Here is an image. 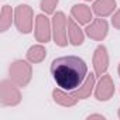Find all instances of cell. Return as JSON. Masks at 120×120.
<instances>
[{
	"label": "cell",
	"instance_id": "20",
	"mask_svg": "<svg viewBox=\"0 0 120 120\" xmlns=\"http://www.w3.org/2000/svg\"><path fill=\"white\" fill-rule=\"evenodd\" d=\"M117 72H119V76H120V64H119V67H117Z\"/></svg>",
	"mask_w": 120,
	"mask_h": 120
},
{
	"label": "cell",
	"instance_id": "1",
	"mask_svg": "<svg viewBox=\"0 0 120 120\" xmlns=\"http://www.w3.org/2000/svg\"><path fill=\"white\" fill-rule=\"evenodd\" d=\"M51 75L58 88L67 92L78 89L88 76V65L81 56L64 55L51 62Z\"/></svg>",
	"mask_w": 120,
	"mask_h": 120
},
{
	"label": "cell",
	"instance_id": "18",
	"mask_svg": "<svg viewBox=\"0 0 120 120\" xmlns=\"http://www.w3.org/2000/svg\"><path fill=\"white\" fill-rule=\"evenodd\" d=\"M112 26L117 30H120V10H117L113 16H112Z\"/></svg>",
	"mask_w": 120,
	"mask_h": 120
},
{
	"label": "cell",
	"instance_id": "3",
	"mask_svg": "<svg viewBox=\"0 0 120 120\" xmlns=\"http://www.w3.org/2000/svg\"><path fill=\"white\" fill-rule=\"evenodd\" d=\"M52 24V38L58 47H67L69 44L68 40V19L64 11H56L51 20Z\"/></svg>",
	"mask_w": 120,
	"mask_h": 120
},
{
	"label": "cell",
	"instance_id": "21",
	"mask_svg": "<svg viewBox=\"0 0 120 120\" xmlns=\"http://www.w3.org/2000/svg\"><path fill=\"white\" fill-rule=\"evenodd\" d=\"M117 116H119V119H120V107H119V112H117Z\"/></svg>",
	"mask_w": 120,
	"mask_h": 120
},
{
	"label": "cell",
	"instance_id": "15",
	"mask_svg": "<svg viewBox=\"0 0 120 120\" xmlns=\"http://www.w3.org/2000/svg\"><path fill=\"white\" fill-rule=\"evenodd\" d=\"M13 21H14V10L9 4H4L2 7V13H0V31L6 33L11 27Z\"/></svg>",
	"mask_w": 120,
	"mask_h": 120
},
{
	"label": "cell",
	"instance_id": "13",
	"mask_svg": "<svg viewBox=\"0 0 120 120\" xmlns=\"http://www.w3.org/2000/svg\"><path fill=\"white\" fill-rule=\"evenodd\" d=\"M92 10L98 17L112 16L116 10V0H95L92 4Z\"/></svg>",
	"mask_w": 120,
	"mask_h": 120
},
{
	"label": "cell",
	"instance_id": "10",
	"mask_svg": "<svg viewBox=\"0 0 120 120\" xmlns=\"http://www.w3.org/2000/svg\"><path fill=\"white\" fill-rule=\"evenodd\" d=\"M71 17L81 26H88L93 19V10L86 4H74L71 9Z\"/></svg>",
	"mask_w": 120,
	"mask_h": 120
},
{
	"label": "cell",
	"instance_id": "7",
	"mask_svg": "<svg viewBox=\"0 0 120 120\" xmlns=\"http://www.w3.org/2000/svg\"><path fill=\"white\" fill-rule=\"evenodd\" d=\"M95 98L99 102H107L114 95V82L109 74H103L95 86Z\"/></svg>",
	"mask_w": 120,
	"mask_h": 120
},
{
	"label": "cell",
	"instance_id": "6",
	"mask_svg": "<svg viewBox=\"0 0 120 120\" xmlns=\"http://www.w3.org/2000/svg\"><path fill=\"white\" fill-rule=\"evenodd\" d=\"M35 40L41 44H47L51 41L52 37V24L47 14H38L35 16V30H34Z\"/></svg>",
	"mask_w": 120,
	"mask_h": 120
},
{
	"label": "cell",
	"instance_id": "9",
	"mask_svg": "<svg viewBox=\"0 0 120 120\" xmlns=\"http://www.w3.org/2000/svg\"><path fill=\"white\" fill-rule=\"evenodd\" d=\"M93 68H95V74L96 76H102L103 74H106L107 68H109V54H107V48L105 45H98L95 52H93Z\"/></svg>",
	"mask_w": 120,
	"mask_h": 120
},
{
	"label": "cell",
	"instance_id": "12",
	"mask_svg": "<svg viewBox=\"0 0 120 120\" xmlns=\"http://www.w3.org/2000/svg\"><path fill=\"white\" fill-rule=\"evenodd\" d=\"M68 40L74 47H79L85 41V31L81 28V24H78L72 17L68 19Z\"/></svg>",
	"mask_w": 120,
	"mask_h": 120
},
{
	"label": "cell",
	"instance_id": "2",
	"mask_svg": "<svg viewBox=\"0 0 120 120\" xmlns=\"http://www.w3.org/2000/svg\"><path fill=\"white\" fill-rule=\"evenodd\" d=\"M30 61H23V59H17V61L11 62V65L9 67V75L10 79L19 85L20 88H24L30 83L31 76H33V68L31 64H28Z\"/></svg>",
	"mask_w": 120,
	"mask_h": 120
},
{
	"label": "cell",
	"instance_id": "5",
	"mask_svg": "<svg viewBox=\"0 0 120 120\" xmlns=\"http://www.w3.org/2000/svg\"><path fill=\"white\" fill-rule=\"evenodd\" d=\"M20 86L11 79H3L0 82V103L2 106H17L21 102Z\"/></svg>",
	"mask_w": 120,
	"mask_h": 120
},
{
	"label": "cell",
	"instance_id": "19",
	"mask_svg": "<svg viewBox=\"0 0 120 120\" xmlns=\"http://www.w3.org/2000/svg\"><path fill=\"white\" fill-rule=\"evenodd\" d=\"M88 120H93V119H99V120H105L106 117L103 116V114H99V113H95V114H89L88 117H86Z\"/></svg>",
	"mask_w": 120,
	"mask_h": 120
},
{
	"label": "cell",
	"instance_id": "22",
	"mask_svg": "<svg viewBox=\"0 0 120 120\" xmlns=\"http://www.w3.org/2000/svg\"><path fill=\"white\" fill-rule=\"evenodd\" d=\"M85 2H95V0H85Z\"/></svg>",
	"mask_w": 120,
	"mask_h": 120
},
{
	"label": "cell",
	"instance_id": "14",
	"mask_svg": "<svg viewBox=\"0 0 120 120\" xmlns=\"http://www.w3.org/2000/svg\"><path fill=\"white\" fill-rule=\"evenodd\" d=\"M52 99L55 103H58L59 106H64V107H71L78 103V99L71 92H67L61 88L52 90Z\"/></svg>",
	"mask_w": 120,
	"mask_h": 120
},
{
	"label": "cell",
	"instance_id": "17",
	"mask_svg": "<svg viewBox=\"0 0 120 120\" xmlns=\"http://www.w3.org/2000/svg\"><path fill=\"white\" fill-rule=\"evenodd\" d=\"M58 2H59V0H41V2H40V9L47 16L54 14L55 13V9L58 6Z\"/></svg>",
	"mask_w": 120,
	"mask_h": 120
},
{
	"label": "cell",
	"instance_id": "4",
	"mask_svg": "<svg viewBox=\"0 0 120 120\" xmlns=\"http://www.w3.org/2000/svg\"><path fill=\"white\" fill-rule=\"evenodd\" d=\"M14 24L21 34H30L33 31L34 11L28 4H19L14 9Z\"/></svg>",
	"mask_w": 120,
	"mask_h": 120
},
{
	"label": "cell",
	"instance_id": "11",
	"mask_svg": "<svg viewBox=\"0 0 120 120\" xmlns=\"http://www.w3.org/2000/svg\"><path fill=\"white\" fill-rule=\"evenodd\" d=\"M95 86H96V74H88V76H86V79L83 81V83H82L78 89L72 90L71 93H72L78 100L88 99V98H90L92 92L95 90Z\"/></svg>",
	"mask_w": 120,
	"mask_h": 120
},
{
	"label": "cell",
	"instance_id": "16",
	"mask_svg": "<svg viewBox=\"0 0 120 120\" xmlns=\"http://www.w3.org/2000/svg\"><path fill=\"white\" fill-rule=\"evenodd\" d=\"M45 56H47V49L41 45V42L37 44V45L30 47L28 51H27V59L31 64H40V62H42L44 59H45Z\"/></svg>",
	"mask_w": 120,
	"mask_h": 120
},
{
	"label": "cell",
	"instance_id": "8",
	"mask_svg": "<svg viewBox=\"0 0 120 120\" xmlns=\"http://www.w3.org/2000/svg\"><path fill=\"white\" fill-rule=\"evenodd\" d=\"M107 33H109V24H107V21H106L103 17L95 19V20L90 21V23L86 26V28H85V34H86L89 38L95 40V41H102V40H105L106 35H107Z\"/></svg>",
	"mask_w": 120,
	"mask_h": 120
}]
</instances>
